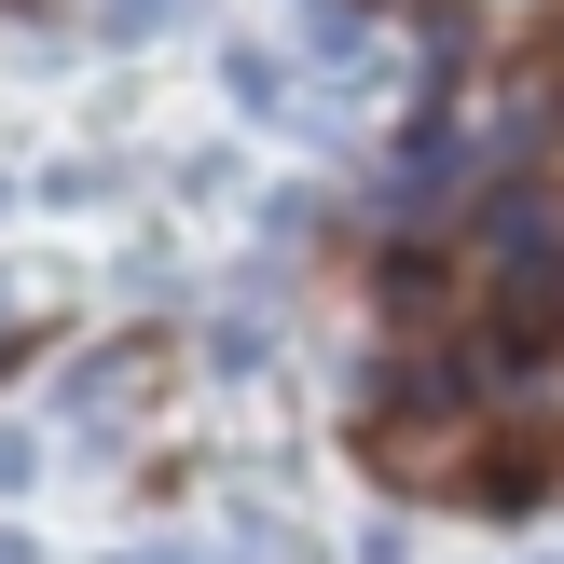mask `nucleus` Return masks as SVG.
Returning a JSON list of instances; mask_svg holds the SVG:
<instances>
[{"instance_id": "obj_4", "label": "nucleus", "mask_w": 564, "mask_h": 564, "mask_svg": "<svg viewBox=\"0 0 564 564\" xmlns=\"http://www.w3.org/2000/svg\"><path fill=\"white\" fill-rule=\"evenodd\" d=\"M28 468H42V441H28V427H0V496H14Z\"/></svg>"}, {"instance_id": "obj_1", "label": "nucleus", "mask_w": 564, "mask_h": 564, "mask_svg": "<svg viewBox=\"0 0 564 564\" xmlns=\"http://www.w3.org/2000/svg\"><path fill=\"white\" fill-rule=\"evenodd\" d=\"M468 165H482V138H455V124H413L400 152L372 165V207H386V235H427V220L468 193Z\"/></svg>"}, {"instance_id": "obj_2", "label": "nucleus", "mask_w": 564, "mask_h": 564, "mask_svg": "<svg viewBox=\"0 0 564 564\" xmlns=\"http://www.w3.org/2000/svg\"><path fill=\"white\" fill-rule=\"evenodd\" d=\"M220 83H235V110L248 124H303V69L275 42H248V55H220Z\"/></svg>"}, {"instance_id": "obj_5", "label": "nucleus", "mask_w": 564, "mask_h": 564, "mask_svg": "<svg viewBox=\"0 0 564 564\" xmlns=\"http://www.w3.org/2000/svg\"><path fill=\"white\" fill-rule=\"evenodd\" d=\"M0 564H42V551H28V538H14V523H0Z\"/></svg>"}, {"instance_id": "obj_3", "label": "nucleus", "mask_w": 564, "mask_h": 564, "mask_svg": "<svg viewBox=\"0 0 564 564\" xmlns=\"http://www.w3.org/2000/svg\"><path fill=\"white\" fill-rule=\"evenodd\" d=\"M193 14H207V0H97L110 42H152V28H193Z\"/></svg>"}]
</instances>
